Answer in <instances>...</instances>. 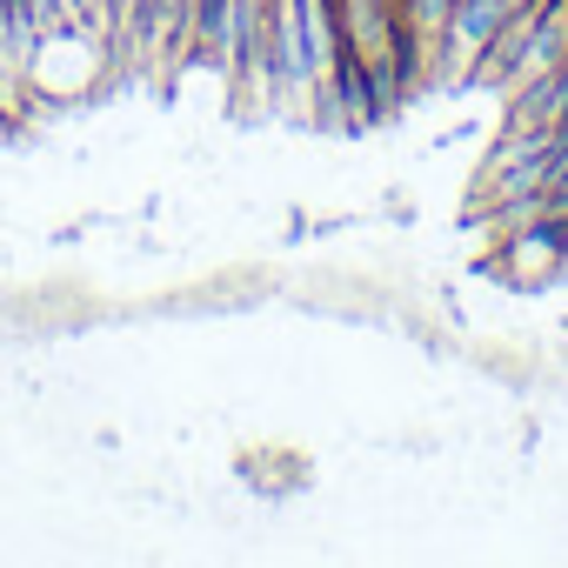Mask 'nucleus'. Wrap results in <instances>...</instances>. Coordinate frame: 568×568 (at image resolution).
Here are the masks:
<instances>
[{
	"mask_svg": "<svg viewBox=\"0 0 568 568\" xmlns=\"http://www.w3.org/2000/svg\"><path fill=\"white\" fill-rule=\"evenodd\" d=\"M335 14H342V61H355L382 108L402 114L415 94H428V74L415 68L408 41H402V8L395 0H335Z\"/></svg>",
	"mask_w": 568,
	"mask_h": 568,
	"instance_id": "obj_1",
	"label": "nucleus"
},
{
	"mask_svg": "<svg viewBox=\"0 0 568 568\" xmlns=\"http://www.w3.org/2000/svg\"><path fill=\"white\" fill-rule=\"evenodd\" d=\"M475 274L495 281L508 295H541L555 281H568V221L561 214H541V221H521V227H501L481 241L475 254Z\"/></svg>",
	"mask_w": 568,
	"mask_h": 568,
	"instance_id": "obj_2",
	"label": "nucleus"
},
{
	"mask_svg": "<svg viewBox=\"0 0 568 568\" xmlns=\"http://www.w3.org/2000/svg\"><path fill=\"white\" fill-rule=\"evenodd\" d=\"M108 74H114V61H108V41H101V28H88V21H61V28H48L41 41H34V54H28V88L41 94V101H88V94H101L108 88Z\"/></svg>",
	"mask_w": 568,
	"mask_h": 568,
	"instance_id": "obj_3",
	"label": "nucleus"
},
{
	"mask_svg": "<svg viewBox=\"0 0 568 568\" xmlns=\"http://www.w3.org/2000/svg\"><path fill=\"white\" fill-rule=\"evenodd\" d=\"M234 54H241V0H187V48L168 68L161 94L174 101V88L194 81V74L227 94L234 88Z\"/></svg>",
	"mask_w": 568,
	"mask_h": 568,
	"instance_id": "obj_4",
	"label": "nucleus"
},
{
	"mask_svg": "<svg viewBox=\"0 0 568 568\" xmlns=\"http://www.w3.org/2000/svg\"><path fill=\"white\" fill-rule=\"evenodd\" d=\"M515 8H521V0H455L442 54H435V94H462L468 68L495 48V34L515 21Z\"/></svg>",
	"mask_w": 568,
	"mask_h": 568,
	"instance_id": "obj_5",
	"label": "nucleus"
},
{
	"mask_svg": "<svg viewBox=\"0 0 568 568\" xmlns=\"http://www.w3.org/2000/svg\"><path fill=\"white\" fill-rule=\"evenodd\" d=\"M187 48V0H141V41H134V68H148L154 81H168V68Z\"/></svg>",
	"mask_w": 568,
	"mask_h": 568,
	"instance_id": "obj_6",
	"label": "nucleus"
},
{
	"mask_svg": "<svg viewBox=\"0 0 568 568\" xmlns=\"http://www.w3.org/2000/svg\"><path fill=\"white\" fill-rule=\"evenodd\" d=\"M295 21H302V68L315 88L342 61V14H335V0H295Z\"/></svg>",
	"mask_w": 568,
	"mask_h": 568,
	"instance_id": "obj_7",
	"label": "nucleus"
},
{
	"mask_svg": "<svg viewBox=\"0 0 568 568\" xmlns=\"http://www.w3.org/2000/svg\"><path fill=\"white\" fill-rule=\"evenodd\" d=\"M395 8H402V41H408L415 68L428 74V94H435V54H442V34H448L455 0H395Z\"/></svg>",
	"mask_w": 568,
	"mask_h": 568,
	"instance_id": "obj_8",
	"label": "nucleus"
},
{
	"mask_svg": "<svg viewBox=\"0 0 568 568\" xmlns=\"http://www.w3.org/2000/svg\"><path fill=\"white\" fill-rule=\"evenodd\" d=\"M94 14H101V0H74V21H88V28H94Z\"/></svg>",
	"mask_w": 568,
	"mask_h": 568,
	"instance_id": "obj_9",
	"label": "nucleus"
}]
</instances>
